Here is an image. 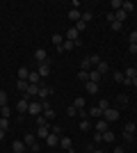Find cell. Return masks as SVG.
Returning a JSON list of instances; mask_svg holds the SVG:
<instances>
[{
  "mask_svg": "<svg viewBox=\"0 0 137 153\" xmlns=\"http://www.w3.org/2000/svg\"><path fill=\"white\" fill-rule=\"evenodd\" d=\"M27 114H30V117L44 114V105H41V101H30V105H27Z\"/></svg>",
  "mask_w": 137,
  "mask_h": 153,
  "instance_id": "cell-1",
  "label": "cell"
},
{
  "mask_svg": "<svg viewBox=\"0 0 137 153\" xmlns=\"http://www.w3.org/2000/svg\"><path fill=\"white\" fill-rule=\"evenodd\" d=\"M101 119H105L107 123L117 121V119H119V110H117V108H107V110H103V114H101Z\"/></svg>",
  "mask_w": 137,
  "mask_h": 153,
  "instance_id": "cell-2",
  "label": "cell"
},
{
  "mask_svg": "<svg viewBox=\"0 0 137 153\" xmlns=\"http://www.w3.org/2000/svg\"><path fill=\"white\" fill-rule=\"evenodd\" d=\"M27 105H30V96L23 94V98L16 103V112H19V114H25V112H27Z\"/></svg>",
  "mask_w": 137,
  "mask_h": 153,
  "instance_id": "cell-3",
  "label": "cell"
},
{
  "mask_svg": "<svg viewBox=\"0 0 137 153\" xmlns=\"http://www.w3.org/2000/svg\"><path fill=\"white\" fill-rule=\"evenodd\" d=\"M64 41H73V44H78V41H80V32L76 30V27H69L66 34H64Z\"/></svg>",
  "mask_w": 137,
  "mask_h": 153,
  "instance_id": "cell-4",
  "label": "cell"
},
{
  "mask_svg": "<svg viewBox=\"0 0 137 153\" xmlns=\"http://www.w3.org/2000/svg\"><path fill=\"white\" fill-rule=\"evenodd\" d=\"M133 135H135V123L128 121V123H126V128H124V140L126 142H133Z\"/></svg>",
  "mask_w": 137,
  "mask_h": 153,
  "instance_id": "cell-5",
  "label": "cell"
},
{
  "mask_svg": "<svg viewBox=\"0 0 137 153\" xmlns=\"http://www.w3.org/2000/svg\"><path fill=\"white\" fill-rule=\"evenodd\" d=\"M34 62H37V64L48 62V53H46L44 48H37V51H34Z\"/></svg>",
  "mask_w": 137,
  "mask_h": 153,
  "instance_id": "cell-6",
  "label": "cell"
},
{
  "mask_svg": "<svg viewBox=\"0 0 137 153\" xmlns=\"http://www.w3.org/2000/svg\"><path fill=\"white\" fill-rule=\"evenodd\" d=\"M50 94H53V87H46V85H39V96H37L39 101H46V98H48Z\"/></svg>",
  "mask_w": 137,
  "mask_h": 153,
  "instance_id": "cell-7",
  "label": "cell"
},
{
  "mask_svg": "<svg viewBox=\"0 0 137 153\" xmlns=\"http://www.w3.org/2000/svg\"><path fill=\"white\" fill-rule=\"evenodd\" d=\"M37 73H39L41 78H48V76H50V62H44V64H39Z\"/></svg>",
  "mask_w": 137,
  "mask_h": 153,
  "instance_id": "cell-8",
  "label": "cell"
},
{
  "mask_svg": "<svg viewBox=\"0 0 137 153\" xmlns=\"http://www.w3.org/2000/svg\"><path fill=\"white\" fill-rule=\"evenodd\" d=\"M25 142H23V140H14V144H12V151L14 153H25Z\"/></svg>",
  "mask_w": 137,
  "mask_h": 153,
  "instance_id": "cell-9",
  "label": "cell"
},
{
  "mask_svg": "<svg viewBox=\"0 0 137 153\" xmlns=\"http://www.w3.org/2000/svg\"><path fill=\"white\" fill-rule=\"evenodd\" d=\"M25 94L30 96V98H37V96H39V85L27 82V89H25Z\"/></svg>",
  "mask_w": 137,
  "mask_h": 153,
  "instance_id": "cell-10",
  "label": "cell"
},
{
  "mask_svg": "<svg viewBox=\"0 0 137 153\" xmlns=\"http://www.w3.org/2000/svg\"><path fill=\"white\" fill-rule=\"evenodd\" d=\"M46 144H48V146H59V135H55V133H50L48 135V137H46Z\"/></svg>",
  "mask_w": 137,
  "mask_h": 153,
  "instance_id": "cell-11",
  "label": "cell"
},
{
  "mask_svg": "<svg viewBox=\"0 0 137 153\" xmlns=\"http://www.w3.org/2000/svg\"><path fill=\"white\" fill-rule=\"evenodd\" d=\"M59 146L66 149V151H73V142H71V137H59Z\"/></svg>",
  "mask_w": 137,
  "mask_h": 153,
  "instance_id": "cell-12",
  "label": "cell"
},
{
  "mask_svg": "<svg viewBox=\"0 0 137 153\" xmlns=\"http://www.w3.org/2000/svg\"><path fill=\"white\" fill-rule=\"evenodd\" d=\"M82 19V14H80V9H69V21H73V23H78V21Z\"/></svg>",
  "mask_w": 137,
  "mask_h": 153,
  "instance_id": "cell-13",
  "label": "cell"
},
{
  "mask_svg": "<svg viewBox=\"0 0 137 153\" xmlns=\"http://www.w3.org/2000/svg\"><path fill=\"white\" fill-rule=\"evenodd\" d=\"M114 103H117V110L119 108H126V105H128V96H126V94H119L117 98H114Z\"/></svg>",
  "mask_w": 137,
  "mask_h": 153,
  "instance_id": "cell-14",
  "label": "cell"
},
{
  "mask_svg": "<svg viewBox=\"0 0 137 153\" xmlns=\"http://www.w3.org/2000/svg\"><path fill=\"white\" fill-rule=\"evenodd\" d=\"M78 44H80V41H78ZM78 44H73V41H64V44L59 46L57 51H59V53H66V51L71 53V51H73V48H76V46H78Z\"/></svg>",
  "mask_w": 137,
  "mask_h": 153,
  "instance_id": "cell-15",
  "label": "cell"
},
{
  "mask_svg": "<svg viewBox=\"0 0 137 153\" xmlns=\"http://www.w3.org/2000/svg\"><path fill=\"white\" fill-rule=\"evenodd\" d=\"M85 89H87V94H98V82H89V80H87L85 82Z\"/></svg>",
  "mask_w": 137,
  "mask_h": 153,
  "instance_id": "cell-16",
  "label": "cell"
},
{
  "mask_svg": "<svg viewBox=\"0 0 137 153\" xmlns=\"http://www.w3.org/2000/svg\"><path fill=\"white\" fill-rule=\"evenodd\" d=\"M96 71H98V73H101V76H105V73L110 71V64H107V62H103V59H101V62L96 64Z\"/></svg>",
  "mask_w": 137,
  "mask_h": 153,
  "instance_id": "cell-17",
  "label": "cell"
},
{
  "mask_svg": "<svg viewBox=\"0 0 137 153\" xmlns=\"http://www.w3.org/2000/svg\"><path fill=\"white\" fill-rule=\"evenodd\" d=\"M27 82H32V85H41V76L37 73V71H30V76H27Z\"/></svg>",
  "mask_w": 137,
  "mask_h": 153,
  "instance_id": "cell-18",
  "label": "cell"
},
{
  "mask_svg": "<svg viewBox=\"0 0 137 153\" xmlns=\"http://www.w3.org/2000/svg\"><path fill=\"white\" fill-rule=\"evenodd\" d=\"M48 135H50V126H39L37 128V137H48Z\"/></svg>",
  "mask_w": 137,
  "mask_h": 153,
  "instance_id": "cell-19",
  "label": "cell"
},
{
  "mask_svg": "<svg viewBox=\"0 0 137 153\" xmlns=\"http://www.w3.org/2000/svg\"><path fill=\"white\" fill-rule=\"evenodd\" d=\"M105 130H110V128H107V121H105V119H98L96 121V133H105Z\"/></svg>",
  "mask_w": 137,
  "mask_h": 153,
  "instance_id": "cell-20",
  "label": "cell"
},
{
  "mask_svg": "<svg viewBox=\"0 0 137 153\" xmlns=\"http://www.w3.org/2000/svg\"><path fill=\"white\" fill-rule=\"evenodd\" d=\"M124 78H128V80H133V78H137V69H135V66H128V69L124 71Z\"/></svg>",
  "mask_w": 137,
  "mask_h": 153,
  "instance_id": "cell-21",
  "label": "cell"
},
{
  "mask_svg": "<svg viewBox=\"0 0 137 153\" xmlns=\"http://www.w3.org/2000/svg\"><path fill=\"white\" fill-rule=\"evenodd\" d=\"M91 69H94V66H91L89 57H85V59H82V62H80V71H87V73H89Z\"/></svg>",
  "mask_w": 137,
  "mask_h": 153,
  "instance_id": "cell-22",
  "label": "cell"
},
{
  "mask_svg": "<svg viewBox=\"0 0 137 153\" xmlns=\"http://www.w3.org/2000/svg\"><path fill=\"white\" fill-rule=\"evenodd\" d=\"M23 142H25V146H32L34 142H37V135H34V133H30V135H25V137H23Z\"/></svg>",
  "mask_w": 137,
  "mask_h": 153,
  "instance_id": "cell-23",
  "label": "cell"
},
{
  "mask_svg": "<svg viewBox=\"0 0 137 153\" xmlns=\"http://www.w3.org/2000/svg\"><path fill=\"white\" fill-rule=\"evenodd\" d=\"M101 78H103V76H101V73H98L96 69H91V71H89V82H98Z\"/></svg>",
  "mask_w": 137,
  "mask_h": 153,
  "instance_id": "cell-24",
  "label": "cell"
},
{
  "mask_svg": "<svg viewBox=\"0 0 137 153\" xmlns=\"http://www.w3.org/2000/svg\"><path fill=\"white\" fill-rule=\"evenodd\" d=\"M27 76H30V69H27V66H21L19 69V80H27Z\"/></svg>",
  "mask_w": 137,
  "mask_h": 153,
  "instance_id": "cell-25",
  "label": "cell"
},
{
  "mask_svg": "<svg viewBox=\"0 0 137 153\" xmlns=\"http://www.w3.org/2000/svg\"><path fill=\"white\" fill-rule=\"evenodd\" d=\"M121 9H124V12H126V14H130V12H133V9H135V5H133L130 0H126V2H121Z\"/></svg>",
  "mask_w": 137,
  "mask_h": 153,
  "instance_id": "cell-26",
  "label": "cell"
},
{
  "mask_svg": "<svg viewBox=\"0 0 137 153\" xmlns=\"http://www.w3.org/2000/svg\"><path fill=\"white\" fill-rule=\"evenodd\" d=\"M114 16H117L119 23H126V19H128V14L124 12V9H119V12H114Z\"/></svg>",
  "mask_w": 137,
  "mask_h": 153,
  "instance_id": "cell-27",
  "label": "cell"
},
{
  "mask_svg": "<svg viewBox=\"0 0 137 153\" xmlns=\"http://www.w3.org/2000/svg\"><path fill=\"white\" fill-rule=\"evenodd\" d=\"M53 44H55V46L59 48V46L64 44V37H62V34H53Z\"/></svg>",
  "mask_w": 137,
  "mask_h": 153,
  "instance_id": "cell-28",
  "label": "cell"
},
{
  "mask_svg": "<svg viewBox=\"0 0 137 153\" xmlns=\"http://www.w3.org/2000/svg\"><path fill=\"white\" fill-rule=\"evenodd\" d=\"M85 98H73V105H76V108H78V110H85Z\"/></svg>",
  "mask_w": 137,
  "mask_h": 153,
  "instance_id": "cell-29",
  "label": "cell"
},
{
  "mask_svg": "<svg viewBox=\"0 0 137 153\" xmlns=\"http://www.w3.org/2000/svg\"><path fill=\"white\" fill-rule=\"evenodd\" d=\"M73 27H76V30H78V32H85V30H87V23H85V21H82V19H80L78 23L73 25Z\"/></svg>",
  "mask_w": 137,
  "mask_h": 153,
  "instance_id": "cell-30",
  "label": "cell"
},
{
  "mask_svg": "<svg viewBox=\"0 0 137 153\" xmlns=\"http://www.w3.org/2000/svg\"><path fill=\"white\" fill-rule=\"evenodd\" d=\"M101 114H103V112H101V108H89V117H98V119H101Z\"/></svg>",
  "mask_w": 137,
  "mask_h": 153,
  "instance_id": "cell-31",
  "label": "cell"
},
{
  "mask_svg": "<svg viewBox=\"0 0 137 153\" xmlns=\"http://www.w3.org/2000/svg\"><path fill=\"white\" fill-rule=\"evenodd\" d=\"M98 108H101V112L107 110V108H110V101H107V98H101V101H98Z\"/></svg>",
  "mask_w": 137,
  "mask_h": 153,
  "instance_id": "cell-32",
  "label": "cell"
},
{
  "mask_svg": "<svg viewBox=\"0 0 137 153\" xmlns=\"http://www.w3.org/2000/svg\"><path fill=\"white\" fill-rule=\"evenodd\" d=\"M9 114H12V110L7 108V105H2V108H0V117H5V119H9Z\"/></svg>",
  "mask_w": 137,
  "mask_h": 153,
  "instance_id": "cell-33",
  "label": "cell"
},
{
  "mask_svg": "<svg viewBox=\"0 0 137 153\" xmlns=\"http://www.w3.org/2000/svg\"><path fill=\"white\" fill-rule=\"evenodd\" d=\"M66 114L69 117H78V108H76V105H69V108H66Z\"/></svg>",
  "mask_w": 137,
  "mask_h": 153,
  "instance_id": "cell-34",
  "label": "cell"
},
{
  "mask_svg": "<svg viewBox=\"0 0 137 153\" xmlns=\"http://www.w3.org/2000/svg\"><path fill=\"white\" fill-rule=\"evenodd\" d=\"M7 128H9V119L0 117V130H5V133H7Z\"/></svg>",
  "mask_w": 137,
  "mask_h": 153,
  "instance_id": "cell-35",
  "label": "cell"
},
{
  "mask_svg": "<svg viewBox=\"0 0 137 153\" xmlns=\"http://www.w3.org/2000/svg\"><path fill=\"white\" fill-rule=\"evenodd\" d=\"M39 126H48V119H46L44 114H39V117H37V128H39Z\"/></svg>",
  "mask_w": 137,
  "mask_h": 153,
  "instance_id": "cell-36",
  "label": "cell"
},
{
  "mask_svg": "<svg viewBox=\"0 0 137 153\" xmlns=\"http://www.w3.org/2000/svg\"><path fill=\"white\" fill-rule=\"evenodd\" d=\"M103 140L105 142H114V133H112V130H105V133H103Z\"/></svg>",
  "mask_w": 137,
  "mask_h": 153,
  "instance_id": "cell-37",
  "label": "cell"
},
{
  "mask_svg": "<svg viewBox=\"0 0 137 153\" xmlns=\"http://www.w3.org/2000/svg\"><path fill=\"white\" fill-rule=\"evenodd\" d=\"M110 7H112V12H119V9H121V0H112Z\"/></svg>",
  "mask_w": 137,
  "mask_h": 153,
  "instance_id": "cell-38",
  "label": "cell"
},
{
  "mask_svg": "<svg viewBox=\"0 0 137 153\" xmlns=\"http://www.w3.org/2000/svg\"><path fill=\"white\" fill-rule=\"evenodd\" d=\"M78 80L87 82V80H89V73H87V71H78Z\"/></svg>",
  "mask_w": 137,
  "mask_h": 153,
  "instance_id": "cell-39",
  "label": "cell"
},
{
  "mask_svg": "<svg viewBox=\"0 0 137 153\" xmlns=\"http://www.w3.org/2000/svg\"><path fill=\"white\" fill-rule=\"evenodd\" d=\"M16 87H19V89L25 94V89H27V80H19V82H16Z\"/></svg>",
  "mask_w": 137,
  "mask_h": 153,
  "instance_id": "cell-40",
  "label": "cell"
},
{
  "mask_svg": "<svg viewBox=\"0 0 137 153\" xmlns=\"http://www.w3.org/2000/svg\"><path fill=\"white\" fill-rule=\"evenodd\" d=\"M91 19H94V14H91L89 9H87V12H82V21H85V23H89Z\"/></svg>",
  "mask_w": 137,
  "mask_h": 153,
  "instance_id": "cell-41",
  "label": "cell"
},
{
  "mask_svg": "<svg viewBox=\"0 0 137 153\" xmlns=\"http://www.w3.org/2000/svg\"><path fill=\"white\" fill-rule=\"evenodd\" d=\"M112 78H114L117 82H124V73H121V71H114V73H112Z\"/></svg>",
  "mask_w": 137,
  "mask_h": 153,
  "instance_id": "cell-42",
  "label": "cell"
},
{
  "mask_svg": "<svg viewBox=\"0 0 137 153\" xmlns=\"http://www.w3.org/2000/svg\"><path fill=\"white\" fill-rule=\"evenodd\" d=\"M112 30H114V32H119V30H124V23H119V21H114V23H112Z\"/></svg>",
  "mask_w": 137,
  "mask_h": 153,
  "instance_id": "cell-43",
  "label": "cell"
},
{
  "mask_svg": "<svg viewBox=\"0 0 137 153\" xmlns=\"http://www.w3.org/2000/svg\"><path fill=\"white\" fill-rule=\"evenodd\" d=\"M91 128V123L87 121V119H82V121H80V130H89Z\"/></svg>",
  "mask_w": 137,
  "mask_h": 153,
  "instance_id": "cell-44",
  "label": "cell"
},
{
  "mask_svg": "<svg viewBox=\"0 0 137 153\" xmlns=\"http://www.w3.org/2000/svg\"><path fill=\"white\" fill-rule=\"evenodd\" d=\"M7 105V91H0V108Z\"/></svg>",
  "mask_w": 137,
  "mask_h": 153,
  "instance_id": "cell-45",
  "label": "cell"
},
{
  "mask_svg": "<svg viewBox=\"0 0 137 153\" xmlns=\"http://www.w3.org/2000/svg\"><path fill=\"white\" fill-rule=\"evenodd\" d=\"M89 62H91V66H96V64L101 62V57H98V55H91V57H89Z\"/></svg>",
  "mask_w": 137,
  "mask_h": 153,
  "instance_id": "cell-46",
  "label": "cell"
},
{
  "mask_svg": "<svg viewBox=\"0 0 137 153\" xmlns=\"http://www.w3.org/2000/svg\"><path fill=\"white\" fill-rule=\"evenodd\" d=\"M128 53H130V55H137V44H130V46H128Z\"/></svg>",
  "mask_w": 137,
  "mask_h": 153,
  "instance_id": "cell-47",
  "label": "cell"
},
{
  "mask_svg": "<svg viewBox=\"0 0 137 153\" xmlns=\"http://www.w3.org/2000/svg\"><path fill=\"white\" fill-rule=\"evenodd\" d=\"M30 149H32V153H39V151H41V146H39V142H34V144H32V146H30Z\"/></svg>",
  "mask_w": 137,
  "mask_h": 153,
  "instance_id": "cell-48",
  "label": "cell"
},
{
  "mask_svg": "<svg viewBox=\"0 0 137 153\" xmlns=\"http://www.w3.org/2000/svg\"><path fill=\"white\" fill-rule=\"evenodd\" d=\"M107 21H110V25H112V23H114V21H117V16H114V12H110V14H107Z\"/></svg>",
  "mask_w": 137,
  "mask_h": 153,
  "instance_id": "cell-49",
  "label": "cell"
},
{
  "mask_svg": "<svg viewBox=\"0 0 137 153\" xmlns=\"http://www.w3.org/2000/svg\"><path fill=\"white\" fill-rule=\"evenodd\" d=\"M130 44H137V30L130 32Z\"/></svg>",
  "mask_w": 137,
  "mask_h": 153,
  "instance_id": "cell-50",
  "label": "cell"
},
{
  "mask_svg": "<svg viewBox=\"0 0 137 153\" xmlns=\"http://www.w3.org/2000/svg\"><path fill=\"white\" fill-rule=\"evenodd\" d=\"M94 142H103V133H96V135H94Z\"/></svg>",
  "mask_w": 137,
  "mask_h": 153,
  "instance_id": "cell-51",
  "label": "cell"
},
{
  "mask_svg": "<svg viewBox=\"0 0 137 153\" xmlns=\"http://www.w3.org/2000/svg\"><path fill=\"white\" fill-rule=\"evenodd\" d=\"M112 153H126V151H124V146H114V151H112Z\"/></svg>",
  "mask_w": 137,
  "mask_h": 153,
  "instance_id": "cell-52",
  "label": "cell"
},
{
  "mask_svg": "<svg viewBox=\"0 0 137 153\" xmlns=\"http://www.w3.org/2000/svg\"><path fill=\"white\" fill-rule=\"evenodd\" d=\"M5 140V130H0V142Z\"/></svg>",
  "mask_w": 137,
  "mask_h": 153,
  "instance_id": "cell-53",
  "label": "cell"
},
{
  "mask_svg": "<svg viewBox=\"0 0 137 153\" xmlns=\"http://www.w3.org/2000/svg\"><path fill=\"white\" fill-rule=\"evenodd\" d=\"M133 87H137V78H133Z\"/></svg>",
  "mask_w": 137,
  "mask_h": 153,
  "instance_id": "cell-54",
  "label": "cell"
},
{
  "mask_svg": "<svg viewBox=\"0 0 137 153\" xmlns=\"http://www.w3.org/2000/svg\"><path fill=\"white\" fill-rule=\"evenodd\" d=\"M91 153H103V151H98V149H94V151H91Z\"/></svg>",
  "mask_w": 137,
  "mask_h": 153,
  "instance_id": "cell-55",
  "label": "cell"
},
{
  "mask_svg": "<svg viewBox=\"0 0 137 153\" xmlns=\"http://www.w3.org/2000/svg\"><path fill=\"white\" fill-rule=\"evenodd\" d=\"M85 153H91V151H85Z\"/></svg>",
  "mask_w": 137,
  "mask_h": 153,
  "instance_id": "cell-56",
  "label": "cell"
}]
</instances>
